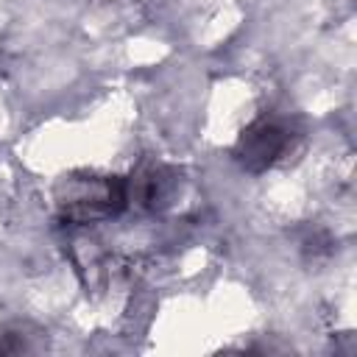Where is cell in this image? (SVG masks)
I'll use <instances>...</instances> for the list:
<instances>
[{
	"instance_id": "6da1fadb",
	"label": "cell",
	"mask_w": 357,
	"mask_h": 357,
	"mask_svg": "<svg viewBox=\"0 0 357 357\" xmlns=\"http://www.w3.org/2000/svg\"><path fill=\"white\" fill-rule=\"evenodd\" d=\"M53 204L61 220L89 226L126 209V178L89 170L64 173L53 187Z\"/></svg>"
},
{
	"instance_id": "7a4b0ae2",
	"label": "cell",
	"mask_w": 357,
	"mask_h": 357,
	"mask_svg": "<svg viewBox=\"0 0 357 357\" xmlns=\"http://www.w3.org/2000/svg\"><path fill=\"white\" fill-rule=\"evenodd\" d=\"M293 148V131L276 117H257L234 142V162L248 173H265L276 167Z\"/></svg>"
},
{
	"instance_id": "3957f363",
	"label": "cell",
	"mask_w": 357,
	"mask_h": 357,
	"mask_svg": "<svg viewBox=\"0 0 357 357\" xmlns=\"http://www.w3.org/2000/svg\"><path fill=\"white\" fill-rule=\"evenodd\" d=\"M178 170L167 167L162 162H145L139 165L131 178H126V206H137L145 212H156L173 204L178 192Z\"/></svg>"
}]
</instances>
